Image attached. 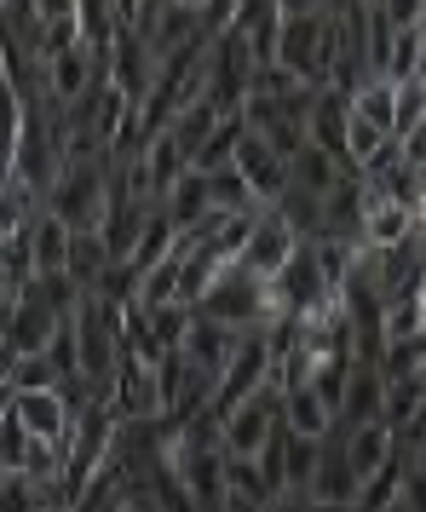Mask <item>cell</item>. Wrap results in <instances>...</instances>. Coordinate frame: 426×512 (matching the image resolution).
<instances>
[{"instance_id": "12", "label": "cell", "mask_w": 426, "mask_h": 512, "mask_svg": "<svg viewBox=\"0 0 426 512\" xmlns=\"http://www.w3.org/2000/svg\"><path fill=\"white\" fill-rule=\"evenodd\" d=\"M283 426L288 432H300V438L329 443L334 432H340V415L329 409V397L317 392L311 380H300V386H283Z\"/></svg>"}, {"instance_id": "11", "label": "cell", "mask_w": 426, "mask_h": 512, "mask_svg": "<svg viewBox=\"0 0 426 512\" xmlns=\"http://www.w3.org/2000/svg\"><path fill=\"white\" fill-rule=\"evenodd\" d=\"M242 346V334L237 328H225V323H208V317H190V334H185V363L196 374H208V380H219V374L231 369V357H237Z\"/></svg>"}, {"instance_id": "6", "label": "cell", "mask_w": 426, "mask_h": 512, "mask_svg": "<svg viewBox=\"0 0 426 512\" xmlns=\"http://www.w3.org/2000/svg\"><path fill=\"white\" fill-rule=\"evenodd\" d=\"M104 81L116 87L121 98H133V104H150V93H156V81H162V64L150 58V47H144L133 29H121L116 47H110V58H104Z\"/></svg>"}, {"instance_id": "17", "label": "cell", "mask_w": 426, "mask_h": 512, "mask_svg": "<svg viewBox=\"0 0 426 512\" xmlns=\"http://www.w3.org/2000/svg\"><path fill=\"white\" fill-rule=\"evenodd\" d=\"M288 179H294V190H311V196H323V202H329V196H334L340 185H346L352 173L334 162L323 144H306V150H300V156L288 162Z\"/></svg>"}, {"instance_id": "4", "label": "cell", "mask_w": 426, "mask_h": 512, "mask_svg": "<svg viewBox=\"0 0 426 512\" xmlns=\"http://www.w3.org/2000/svg\"><path fill=\"white\" fill-rule=\"evenodd\" d=\"M277 426H283V392L265 386V392H254L248 403H237L219 420V443H225V455H260Z\"/></svg>"}, {"instance_id": "29", "label": "cell", "mask_w": 426, "mask_h": 512, "mask_svg": "<svg viewBox=\"0 0 426 512\" xmlns=\"http://www.w3.org/2000/svg\"><path fill=\"white\" fill-rule=\"evenodd\" d=\"M265 512H306V495H277Z\"/></svg>"}, {"instance_id": "32", "label": "cell", "mask_w": 426, "mask_h": 512, "mask_svg": "<svg viewBox=\"0 0 426 512\" xmlns=\"http://www.w3.org/2000/svg\"><path fill=\"white\" fill-rule=\"evenodd\" d=\"M415 29H421V81H426V12H421V24Z\"/></svg>"}, {"instance_id": "8", "label": "cell", "mask_w": 426, "mask_h": 512, "mask_svg": "<svg viewBox=\"0 0 426 512\" xmlns=\"http://www.w3.org/2000/svg\"><path fill=\"white\" fill-rule=\"evenodd\" d=\"M409 236H415V208L363 179V248L369 254H386V248H398Z\"/></svg>"}, {"instance_id": "19", "label": "cell", "mask_w": 426, "mask_h": 512, "mask_svg": "<svg viewBox=\"0 0 426 512\" xmlns=\"http://www.w3.org/2000/svg\"><path fill=\"white\" fill-rule=\"evenodd\" d=\"M323 455H329V443L300 438V432H288L283 426V484H288V495H306V484L317 478Z\"/></svg>"}, {"instance_id": "1", "label": "cell", "mask_w": 426, "mask_h": 512, "mask_svg": "<svg viewBox=\"0 0 426 512\" xmlns=\"http://www.w3.org/2000/svg\"><path fill=\"white\" fill-rule=\"evenodd\" d=\"M110 167H104V156H93V162H64V173H58V185L47 190V202L41 208H52L70 231H98L104 236V219H110Z\"/></svg>"}, {"instance_id": "16", "label": "cell", "mask_w": 426, "mask_h": 512, "mask_svg": "<svg viewBox=\"0 0 426 512\" xmlns=\"http://www.w3.org/2000/svg\"><path fill=\"white\" fill-rule=\"evenodd\" d=\"M29 127V98L18 81H0V190L12 185V162H18V144Z\"/></svg>"}, {"instance_id": "14", "label": "cell", "mask_w": 426, "mask_h": 512, "mask_svg": "<svg viewBox=\"0 0 426 512\" xmlns=\"http://www.w3.org/2000/svg\"><path fill=\"white\" fill-rule=\"evenodd\" d=\"M162 213L173 219V231L185 236V231H196V225H208L213 213V185H208V173H196V167H185V179L162 196Z\"/></svg>"}, {"instance_id": "30", "label": "cell", "mask_w": 426, "mask_h": 512, "mask_svg": "<svg viewBox=\"0 0 426 512\" xmlns=\"http://www.w3.org/2000/svg\"><path fill=\"white\" fill-rule=\"evenodd\" d=\"M219 512H265V507H254V501H242V495H225V501H219Z\"/></svg>"}, {"instance_id": "15", "label": "cell", "mask_w": 426, "mask_h": 512, "mask_svg": "<svg viewBox=\"0 0 426 512\" xmlns=\"http://www.w3.org/2000/svg\"><path fill=\"white\" fill-rule=\"evenodd\" d=\"M357 472L346 466V455H340V432L329 438V455H323V466H317V478L306 484V501H329V507H357Z\"/></svg>"}, {"instance_id": "10", "label": "cell", "mask_w": 426, "mask_h": 512, "mask_svg": "<svg viewBox=\"0 0 426 512\" xmlns=\"http://www.w3.org/2000/svg\"><path fill=\"white\" fill-rule=\"evenodd\" d=\"M398 432L386 426V420H369V426H352V432H340V455H346V466L357 472V484H369L380 466L398 461Z\"/></svg>"}, {"instance_id": "20", "label": "cell", "mask_w": 426, "mask_h": 512, "mask_svg": "<svg viewBox=\"0 0 426 512\" xmlns=\"http://www.w3.org/2000/svg\"><path fill=\"white\" fill-rule=\"evenodd\" d=\"M219 121H225V110H219V104H208V98H196V104H185L179 116L167 121V133L179 139V150H185V156H196V150L213 139V127H219Z\"/></svg>"}, {"instance_id": "35", "label": "cell", "mask_w": 426, "mask_h": 512, "mask_svg": "<svg viewBox=\"0 0 426 512\" xmlns=\"http://www.w3.org/2000/svg\"><path fill=\"white\" fill-rule=\"evenodd\" d=\"M127 512H133V507H127Z\"/></svg>"}, {"instance_id": "26", "label": "cell", "mask_w": 426, "mask_h": 512, "mask_svg": "<svg viewBox=\"0 0 426 512\" xmlns=\"http://www.w3.org/2000/svg\"><path fill=\"white\" fill-rule=\"evenodd\" d=\"M380 12H386V24L392 29H415L421 24V12H426V0H375Z\"/></svg>"}, {"instance_id": "31", "label": "cell", "mask_w": 426, "mask_h": 512, "mask_svg": "<svg viewBox=\"0 0 426 512\" xmlns=\"http://www.w3.org/2000/svg\"><path fill=\"white\" fill-rule=\"evenodd\" d=\"M306 512H357V507H329V501H306Z\"/></svg>"}, {"instance_id": "13", "label": "cell", "mask_w": 426, "mask_h": 512, "mask_svg": "<svg viewBox=\"0 0 426 512\" xmlns=\"http://www.w3.org/2000/svg\"><path fill=\"white\" fill-rule=\"evenodd\" d=\"M70 248H75V231L52 208H41L35 219H29V259H35V277H70Z\"/></svg>"}, {"instance_id": "33", "label": "cell", "mask_w": 426, "mask_h": 512, "mask_svg": "<svg viewBox=\"0 0 426 512\" xmlns=\"http://www.w3.org/2000/svg\"><path fill=\"white\" fill-rule=\"evenodd\" d=\"M173 6H196V12H202V6H208V0H173Z\"/></svg>"}, {"instance_id": "9", "label": "cell", "mask_w": 426, "mask_h": 512, "mask_svg": "<svg viewBox=\"0 0 426 512\" xmlns=\"http://www.w3.org/2000/svg\"><path fill=\"white\" fill-rule=\"evenodd\" d=\"M294 248H300V236L277 219V208H260L254 213V231H248V248H242V271H254V277H283V265L294 259Z\"/></svg>"}, {"instance_id": "34", "label": "cell", "mask_w": 426, "mask_h": 512, "mask_svg": "<svg viewBox=\"0 0 426 512\" xmlns=\"http://www.w3.org/2000/svg\"><path fill=\"white\" fill-rule=\"evenodd\" d=\"M386 512H409V507H403V501H398V507H386Z\"/></svg>"}, {"instance_id": "21", "label": "cell", "mask_w": 426, "mask_h": 512, "mask_svg": "<svg viewBox=\"0 0 426 512\" xmlns=\"http://www.w3.org/2000/svg\"><path fill=\"white\" fill-rule=\"evenodd\" d=\"M242 133H248V116L237 110V116H225L219 127H213V139L202 144L196 156H190V167H196V173H219V167H231V162H237Z\"/></svg>"}, {"instance_id": "23", "label": "cell", "mask_w": 426, "mask_h": 512, "mask_svg": "<svg viewBox=\"0 0 426 512\" xmlns=\"http://www.w3.org/2000/svg\"><path fill=\"white\" fill-rule=\"evenodd\" d=\"M380 374H386V380H415V374H426V328L409 334V340H386Z\"/></svg>"}, {"instance_id": "5", "label": "cell", "mask_w": 426, "mask_h": 512, "mask_svg": "<svg viewBox=\"0 0 426 512\" xmlns=\"http://www.w3.org/2000/svg\"><path fill=\"white\" fill-rule=\"evenodd\" d=\"M6 409L24 420V432L35 443H58V449H70V438H75V403L64 397V386H47V392H12Z\"/></svg>"}, {"instance_id": "7", "label": "cell", "mask_w": 426, "mask_h": 512, "mask_svg": "<svg viewBox=\"0 0 426 512\" xmlns=\"http://www.w3.org/2000/svg\"><path fill=\"white\" fill-rule=\"evenodd\" d=\"M231 167L248 179V190H254V202H260V208H277V202H283V190L294 185V179H288V156H277V150H271L254 127L242 133L237 162H231Z\"/></svg>"}, {"instance_id": "22", "label": "cell", "mask_w": 426, "mask_h": 512, "mask_svg": "<svg viewBox=\"0 0 426 512\" xmlns=\"http://www.w3.org/2000/svg\"><path fill=\"white\" fill-rule=\"evenodd\" d=\"M225 495H242L254 507H271L277 501V489H271V478L260 472L254 455H225Z\"/></svg>"}, {"instance_id": "3", "label": "cell", "mask_w": 426, "mask_h": 512, "mask_svg": "<svg viewBox=\"0 0 426 512\" xmlns=\"http://www.w3.org/2000/svg\"><path fill=\"white\" fill-rule=\"evenodd\" d=\"M254 81H260V64L242 35H213L208 41V104H219L225 116H237L242 104L254 98Z\"/></svg>"}, {"instance_id": "28", "label": "cell", "mask_w": 426, "mask_h": 512, "mask_svg": "<svg viewBox=\"0 0 426 512\" xmlns=\"http://www.w3.org/2000/svg\"><path fill=\"white\" fill-rule=\"evenodd\" d=\"M398 443H403V438H398ZM403 455H409V472H421V478H426V438L403 443Z\"/></svg>"}, {"instance_id": "25", "label": "cell", "mask_w": 426, "mask_h": 512, "mask_svg": "<svg viewBox=\"0 0 426 512\" xmlns=\"http://www.w3.org/2000/svg\"><path fill=\"white\" fill-rule=\"evenodd\" d=\"M29 443H35V438L24 432V420L6 409V415H0V472H18L24 455H29Z\"/></svg>"}, {"instance_id": "27", "label": "cell", "mask_w": 426, "mask_h": 512, "mask_svg": "<svg viewBox=\"0 0 426 512\" xmlns=\"http://www.w3.org/2000/svg\"><path fill=\"white\" fill-rule=\"evenodd\" d=\"M403 507L426 512V478H421V472H409V484H403Z\"/></svg>"}, {"instance_id": "2", "label": "cell", "mask_w": 426, "mask_h": 512, "mask_svg": "<svg viewBox=\"0 0 426 512\" xmlns=\"http://www.w3.org/2000/svg\"><path fill=\"white\" fill-rule=\"evenodd\" d=\"M70 311L52 300V288L41 277L18 288V300L6 305V357H47L52 334Z\"/></svg>"}, {"instance_id": "24", "label": "cell", "mask_w": 426, "mask_h": 512, "mask_svg": "<svg viewBox=\"0 0 426 512\" xmlns=\"http://www.w3.org/2000/svg\"><path fill=\"white\" fill-rule=\"evenodd\" d=\"M6 380H12V392H47V386H64L58 369H52V357H6Z\"/></svg>"}, {"instance_id": "18", "label": "cell", "mask_w": 426, "mask_h": 512, "mask_svg": "<svg viewBox=\"0 0 426 512\" xmlns=\"http://www.w3.org/2000/svg\"><path fill=\"white\" fill-rule=\"evenodd\" d=\"M398 98H403V81H392V75H363V87L352 93V110L363 121H375L380 133L398 139Z\"/></svg>"}]
</instances>
